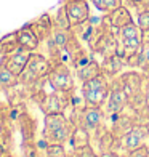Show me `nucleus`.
Wrapping results in <instances>:
<instances>
[{"label": "nucleus", "mask_w": 149, "mask_h": 157, "mask_svg": "<svg viewBox=\"0 0 149 157\" xmlns=\"http://www.w3.org/2000/svg\"><path fill=\"white\" fill-rule=\"evenodd\" d=\"M53 24L55 27H59V29H71L72 24H71V19L67 16V11L64 8V5H61L55 13V18H53Z\"/></svg>", "instance_id": "5701e85b"}, {"label": "nucleus", "mask_w": 149, "mask_h": 157, "mask_svg": "<svg viewBox=\"0 0 149 157\" xmlns=\"http://www.w3.org/2000/svg\"><path fill=\"white\" fill-rule=\"evenodd\" d=\"M77 124L87 128L88 133L93 136L104 127V112L103 108H95V106H83V109L79 112V120Z\"/></svg>", "instance_id": "423d86ee"}, {"label": "nucleus", "mask_w": 149, "mask_h": 157, "mask_svg": "<svg viewBox=\"0 0 149 157\" xmlns=\"http://www.w3.org/2000/svg\"><path fill=\"white\" fill-rule=\"evenodd\" d=\"M31 53H32V52H27V50H24V48H18L16 52H13V53H10V55L3 56L0 63H2L5 67H8L13 74H16V75L19 77V74L24 71L27 61H29Z\"/></svg>", "instance_id": "9d476101"}, {"label": "nucleus", "mask_w": 149, "mask_h": 157, "mask_svg": "<svg viewBox=\"0 0 149 157\" xmlns=\"http://www.w3.org/2000/svg\"><path fill=\"white\" fill-rule=\"evenodd\" d=\"M127 157H149V146H141L130 151Z\"/></svg>", "instance_id": "c85d7f7f"}, {"label": "nucleus", "mask_w": 149, "mask_h": 157, "mask_svg": "<svg viewBox=\"0 0 149 157\" xmlns=\"http://www.w3.org/2000/svg\"><path fill=\"white\" fill-rule=\"evenodd\" d=\"M69 143L72 144V149H82L85 146H90L91 144V135L88 133L87 128H83L82 125L75 124Z\"/></svg>", "instance_id": "f3484780"}, {"label": "nucleus", "mask_w": 149, "mask_h": 157, "mask_svg": "<svg viewBox=\"0 0 149 157\" xmlns=\"http://www.w3.org/2000/svg\"><path fill=\"white\" fill-rule=\"evenodd\" d=\"M18 124H19V132H21V135H23V140L24 141H34L35 120H32V117L27 112H21L19 119H18Z\"/></svg>", "instance_id": "a211bd4d"}, {"label": "nucleus", "mask_w": 149, "mask_h": 157, "mask_svg": "<svg viewBox=\"0 0 149 157\" xmlns=\"http://www.w3.org/2000/svg\"><path fill=\"white\" fill-rule=\"evenodd\" d=\"M52 66H53V63L50 61L47 56L40 55L37 52H32L24 71L19 74V83L24 85V87H29V85L35 83L37 80H40V78L47 77Z\"/></svg>", "instance_id": "7ed1b4c3"}, {"label": "nucleus", "mask_w": 149, "mask_h": 157, "mask_svg": "<svg viewBox=\"0 0 149 157\" xmlns=\"http://www.w3.org/2000/svg\"><path fill=\"white\" fill-rule=\"evenodd\" d=\"M71 37H72V31L71 29H59V27H53V32H52V35H50L52 42L56 45V48L61 50V52L69 44Z\"/></svg>", "instance_id": "aec40b11"}, {"label": "nucleus", "mask_w": 149, "mask_h": 157, "mask_svg": "<svg viewBox=\"0 0 149 157\" xmlns=\"http://www.w3.org/2000/svg\"><path fill=\"white\" fill-rule=\"evenodd\" d=\"M15 34H16V40H18L19 48H24L27 52H35V50L39 48L40 39L37 37V34L34 32L31 24L21 27V29H18Z\"/></svg>", "instance_id": "ddd939ff"}, {"label": "nucleus", "mask_w": 149, "mask_h": 157, "mask_svg": "<svg viewBox=\"0 0 149 157\" xmlns=\"http://www.w3.org/2000/svg\"><path fill=\"white\" fill-rule=\"evenodd\" d=\"M147 138H149V133H147L146 125L138 124V125H135L122 140H120V146H122V149H125L127 152H130V151H133V149H136V147L147 146L146 144Z\"/></svg>", "instance_id": "1a4fd4ad"}, {"label": "nucleus", "mask_w": 149, "mask_h": 157, "mask_svg": "<svg viewBox=\"0 0 149 157\" xmlns=\"http://www.w3.org/2000/svg\"><path fill=\"white\" fill-rule=\"evenodd\" d=\"M124 66H127L125 59L122 58V56H119L117 53L101 61V71H103V74H106L108 77H116V75H119V72L122 71Z\"/></svg>", "instance_id": "dca6fc26"}, {"label": "nucleus", "mask_w": 149, "mask_h": 157, "mask_svg": "<svg viewBox=\"0 0 149 157\" xmlns=\"http://www.w3.org/2000/svg\"><path fill=\"white\" fill-rule=\"evenodd\" d=\"M71 19V24L77 26L90 19V6L87 0H64L63 2Z\"/></svg>", "instance_id": "6e6552de"}, {"label": "nucleus", "mask_w": 149, "mask_h": 157, "mask_svg": "<svg viewBox=\"0 0 149 157\" xmlns=\"http://www.w3.org/2000/svg\"><path fill=\"white\" fill-rule=\"evenodd\" d=\"M19 85V77L16 74H13L8 67H5L2 63H0V90L5 88H13Z\"/></svg>", "instance_id": "412c9836"}, {"label": "nucleus", "mask_w": 149, "mask_h": 157, "mask_svg": "<svg viewBox=\"0 0 149 157\" xmlns=\"http://www.w3.org/2000/svg\"><path fill=\"white\" fill-rule=\"evenodd\" d=\"M19 48L18 45V40H16V34L13 32L10 35H5V37L0 40V56H6V55H10L13 52H16V50Z\"/></svg>", "instance_id": "4be33fe9"}, {"label": "nucleus", "mask_w": 149, "mask_h": 157, "mask_svg": "<svg viewBox=\"0 0 149 157\" xmlns=\"http://www.w3.org/2000/svg\"><path fill=\"white\" fill-rule=\"evenodd\" d=\"M133 112V111H132ZM135 125H138V120H136V116L133 114H127V112H120L117 116L112 117V124H111V132L116 135L117 138L122 140L127 133H128Z\"/></svg>", "instance_id": "9b49d317"}, {"label": "nucleus", "mask_w": 149, "mask_h": 157, "mask_svg": "<svg viewBox=\"0 0 149 157\" xmlns=\"http://www.w3.org/2000/svg\"><path fill=\"white\" fill-rule=\"evenodd\" d=\"M64 144H45L40 151V157H67Z\"/></svg>", "instance_id": "b1692460"}, {"label": "nucleus", "mask_w": 149, "mask_h": 157, "mask_svg": "<svg viewBox=\"0 0 149 157\" xmlns=\"http://www.w3.org/2000/svg\"><path fill=\"white\" fill-rule=\"evenodd\" d=\"M146 128H147V133H149V124H147V125H146Z\"/></svg>", "instance_id": "2f4dec72"}, {"label": "nucleus", "mask_w": 149, "mask_h": 157, "mask_svg": "<svg viewBox=\"0 0 149 157\" xmlns=\"http://www.w3.org/2000/svg\"><path fill=\"white\" fill-rule=\"evenodd\" d=\"M141 10H147V11H149V0H144V2L139 5V11H141Z\"/></svg>", "instance_id": "7c9ffc66"}, {"label": "nucleus", "mask_w": 149, "mask_h": 157, "mask_svg": "<svg viewBox=\"0 0 149 157\" xmlns=\"http://www.w3.org/2000/svg\"><path fill=\"white\" fill-rule=\"evenodd\" d=\"M103 23H106L109 27H112V29L117 31V29H120V27L133 23V18H132L130 10L122 5V6H119V8H116V10L106 13V16L103 18Z\"/></svg>", "instance_id": "f8f14e48"}, {"label": "nucleus", "mask_w": 149, "mask_h": 157, "mask_svg": "<svg viewBox=\"0 0 149 157\" xmlns=\"http://www.w3.org/2000/svg\"><path fill=\"white\" fill-rule=\"evenodd\" d=\"M111 82L106 74H99L90 80L82 83V101L83 106H95V108H103L109 95Z\"/></svg>", "instance_id": "f03ea898"}, {"label": "nucleus", "mask_w": 149, "mask_h": 157, "mask_svg": "<svg viewBox=\"0 0 149 157\" xmlns=\"http://www.w3.org/2000/svg\"><path fill=\"white\" fill-rule=\"evenodd\" d=\"M42 149L37 147L35 141H24L23 143V155L24 157H40Z\"/></svg>", "instance_id": "bb28decb"}, {"label": "nucleus", "mask_w": 149, "mask_h": 157, "mask_svg": "<svg viewBox=\"0 0 149 157\" xmlns=\"http://www.w3.org/2000/svg\"><path fill=\"white\" fill-rule=\"evenodd\" d=\"M75 72H77V77L80 78V82L83 83V82L90 80V78H93V77L99 75V74L103 72V71H101V64H99L98 61L90 59L87 64H85V66H82V67H79V69H75Z\"/></svg>", "instance_id": "6ab92c4d"}, {"label": "nucleus", "mask_w": 149, "mask_h": 157, "mask_svg": "<svg viewBox=\"0 0 149 157\" xmlns=\"http://www.w3.org/2000/svg\"><path fill=\"white\" fill-rule=\"evenodd\" d=\"M120 82H122L124 88L127 90L128 96L138 93V91L144 90V75L136 74V72H127V74H120L119 75Z\"/></svg>", "instance_id": "4468645a"}, {"label": "nucleus", "mask_w": 149, "mask_h": 157, "mask_svg": "<svg viewBox=\"0 0 149 157\" xmlns=\"http://www.w3.org/2000/svg\"><path fill=\"white\" fill-rule=\"evenodd\" d=\"M75 124L63 112L45 114L44 119V140L47 144H66L71 140Z\"/></svg>", "instance_id": "f257e3e1"}, {"label": "nucleus", "mask_w": 149, "mask_h": 157, "mask_svg": "<svg viewBox=\"0 0 149 157\" xmlns=\"http://www.w3.org/2000/svg\"><path fill=\"white\" fill-rule=\"evenodd\" d=\"M71 95L72 93H63V91H56L52 90V93H48L42 101L39 103V106L42 108L45 114H55V112H64L66 108L71 103Z\"/></svg>", "instance_id": "0eeeda50"}, {"label": "nucleus", "mask_w": 149, "mask_h": 157, "mask_svg": "<svg viewBox=\"0 0 149 157\" xmlns=\"http://www.w3.org/2000/svg\"><path fill=\"white\" fill-rule=\"evenodd\" d=\"M136 24L139 26V29L143 31V34H149V11L147 10H141L138 11V19Z\"/></svg>", "instance_id": "cd10ccee"}, {"label": "nucleus", "mask_w": 149, "mask_h": 157, "mask_svg": "<svg viewBox=\"0 0 149 157\" xmlns=\"http://www.w3.org/2000/svg\"><path fill=\"white\" fill-rule=\"evenodd\" d=\"M31 27L34 29V32L37 34V37L40 39V42H44V40H47L50 35H52V32H53V27H55L53 18L50 16L48 13H45V15L39 16L37 19L34 21V23H31Z\"/></svg>", "instance_id": "2eb2a0df"}, {"label": "nucleus", "mask_w": 149, "mask_h": 157, "mask_svg": "<svg viewBox=\"0 0 149 157\" xmlns=\"http://www.w3.org/2000/svg\"><path fill=\"white\" fill-rule=\"evenodd\" d=\"M98 157H122V155L116 151H106V152H99Z\"/></svg>", "instance_id": "c756f323"}, {"label": "nucleus", "mask_w": 149, "mask_h": 157, "mask_svg": "<svg viewBox=\"0 0 149 157\" xmlns=\"http://www.w3.org/2000/svg\"><path fill=\"white\" fill-rule=\"evenodd\" d=\"M139 69L144 72H149V39H144L141 45V53H139Z\"/></svg>", "instance_id": "a878e982"}, {"label": "nucleus", "mask_w": 149, "mask_h": 157, "mask_svg": "<svg viewBox=\"0 0 149 157\" xmlns=\"http://www.w3.org/2000/svg\"><path fill=\"white\" fill-rule=\"evenodd\" d=\"M104 106H106V112L111 114L112 117L120 114L122 111H125V108L128 106V93L124 88L119 75L111 80L109 95H108V99H106Z\"/></svg>", "instance_id": "39448f33"}, {"label": "nucleus", "mask_w": 149, "mask_h": 157, "mask_svg": "<svg viewBox=\"0 0 149 157\" xmlns=\"http://www.w3.org/2000/svg\"><path fill=\"white\" fill-rule=\"evenodd\" d=\"M91 3L95 5V8L103 11V13H109L112 10L119 8V6H122V0H90Z\"/></svg>", "instance_id": "393cba45"}, {"label": "nucleus", "mask_w": 149, "mask_h": 157, "mask_svg": "<svg viewBox=\"0 0 149 157\" xmlns=\"http://www.w3.org/2000/svg\"><path fill=\"white\" fill-rule=\"evenodd\" d=\"M52 88L56 91H63V93H74L75 83H74V75L72 71L64 61L53 63L52 69L47 75Z\"/></svg>", "instance_id": "20e7f679"}]
</instances>
